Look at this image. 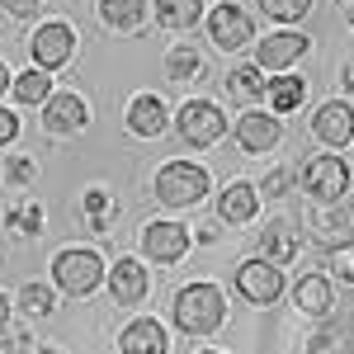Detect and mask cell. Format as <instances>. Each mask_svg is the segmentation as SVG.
Segmentation results:
<instances>
[{
  "mask_svg": "<svg viewBox=\"0 0 354 354\" xmlns=\"http://www.w3.org/2000/svg\"><path fill=\"white\" fill-rule=\"evenodd\" d=\"M312 48V38L307 33H293V28H279V33H265L260 43H255V66L260 71H288L293 62H302Z\"/></svg>",
  "mask_w": 354,
  "mask_h": 354,
  "instance_id": "cell-8",
  "label": "cell"
},
{
  "mask_svg": "<svg viewBox=\"0 0 354 354\" xmlns=\"http://www.w3.org/2000/svg\"><path fill=\"white\" fill-rule=\"evenodd\" d=\"M298 185L317 203H340L345 194H350V165L340 161V156H330V151H322V156H312V161L298 170Z\"/></svg>",
  "mask_w": 354,
  "mask_h": 354,
  "instance_id": "cell-5",
  "label": "cell"
},
{
  "mask_svg": "<svg viewBox=\"0 0 354 354\" xmlns=\"http://www.w3.org/2000/svg\"><path fill=\"white\" fill-rule=\"evenodd\" d=\"M265 85H270V81H265V71H260L255 62H245V66H236V71L227 76V95H232V100H260Z\"/></svg>",
  "mask_w": 354,
  "mask_h": 354,
  "instance_id": "cell-26",
  "label": "cell"
},
{
  "mask_svg": "<svg viewBox=\"0 0 354 354\" xmlns=\"http://www.w3.org/2000/svg\"><path fill=\"white\" fill-rule=\"evenodd\" d=\"M38 354H57V350H48V345H43V350H38Z\"/></svg>",
  "mask_w": 354,
  "mask_h": 354,
  "instance_id": "cell-40",
  "label": "cell"
},
{
  "mask_svg": "<svg viewBox=\"0 0 354 354\" xmlns=\"http://www.w3.org/2000/svg\"><path fill=\"white\" fill-rule=\"evenodd\" d=\"M236 293L255 307H270L283 293V270L270 265V260H241L236 265Z\"/></svg>",
  "mask_w": 354,
  "mask_h": 354,
  "instance_id": "cell-7",
  "label": "cell"
},
{
  "mask_svg": "<svg viewBox=\"0 0 354 354\" xmlns=\"http://www.w3.org/2000/svg\"><path fill=\"white\" fill-rule=\"evenodd\" d=\"M293 307H298L302 317H330L335 288H330L326 274H302L298 283H293Z\"/></svg>",
  "mask_w": 354,
  "mask_h": 354,
  "instance_id": "cell-18",
  "label": "cell"
},
{
  "mask_svg": "<svg viewBox=\"0 0 354 354\" xmlns=\"http://www.w3.org/2000/svg\"><path fill=\"white\" fill-rule=\"evenodd\" d=\"M53 279L66 298H90L100 288V279H104V260L95 250H85V245H66L53 260Z\"/></svg>",
  "mask_w": 354,
  "mask_h": 354,
  "instance_id": "cell-3",
  "label": "cell"
},
{
  "mask_svg": "<svg viewBox=\"0 0 354 354\" xmlns=\"http://www.w3.org/2000/svg\"><path fill=\"white\" fill-rule=\"evenodd\" d=\"M81 213H85V227H90V232H109L113 218H118V203H113L104 189H85Z\"/></svg>",
  "mask_w": 354,
  "mask_h": 354,
  "instance_id": "cell-24",
  "label": "cell"
},
{
  "mask_svg": "<svg viewBox=\"0 0 354 354\" xmlns=\"http://www.w3.org/2000/svg\"><path fill=\"white\" fill-rule=\"evenodd\" d=\"M165 76H170V81H198V76H203V57L194 53L189 43H175V48L165 53Z\"/></svg>",
  "mask_w": 354,
  "mask_h": 354,
  "instance_id": "cell-25",
  "label": "cell"
},
{
  "mask_svg": "<svg viewBox=\"0 0 354 354\" xmlns=\"http://www.w3.org/2000/svg\"><path fill=\"white\" fill-rule=\"evenodd\" d=\"M118 350L123 354H170V340H165V326L156 317H137V322L123 326Z\"/></svg>",
  "mask_w": 354,
  "mask_h": 354,
  "instance_id": "cell-17",
  "label": "cell"
},
{
  "mask_svg": "<svg viewBox=\"0 0 354 354\" xmlns=\"http://www.w3.org/2000/svg\"><path fill=\"white\" fill-rule=\"evenodd\" d=\"M302 250V236H298V227L288 218H274L260 227V260H270V265H293V255Z\"/></svg>",
  "mask_w": 354,
  "mask_h": 354,
  "instance_id": "cell-16",
  "label": "cell"
},
{
  "mask_svg": "<svg viewBox=\"0 0 354 354\" xmlns=\"http://www.w3.org/2000/svg\"><path fill=\"white\" fill-rule=\"evenodd\" d=\"M10 90H15L19 104H48V95H53V76L33 66V71H24V76H15Z\"/></svg>",
  "mask_w": 354,
  "mask_h": 354,
  "instance_id": "cell-27",
  "label": "cell"
},
{
  "mask_svg": "<svg viewBox=\"0 0 354 354\" xmlns=\"http://www.w3.org/2000/svg\"><path fill=\"white\" fill-rule=\"evenodd\" d=\"M326 265H330V274H335L340 283H354V241H335L330 255H326Z\"/></svg>",
  "mask_w": 354,
  "mask_h": 354,
  "instance_id": "cell-30",
  "label": "cell"
},
{
  "mask_svg": "<svg viewBox=\"0 0 354 354\" xmlns=\"http://www.w3.org/2000/svg\"><path fill=\"white\" fill-rule=\"evenodd\" d=\"M19 307H24L28 317H53L57 298H53V288H43V283H24L19 288Z\"/></svg>",
  "mask_w": 354,
  "mask_h": 354,
  "instance_id": "cell-28",
  "label": "cell"
},
{
  "mask_svg": "<svg viewBox=\"0 0 354 354\" xmlns=\"http://www.w3.org/2000/svg\"><path fill=\"white\" fill-rule=\"evenodd\" d=\"M142 250H147V260L151 265H175V260H185V250H189V227H180V222H147L142 227Z\"/></svg>",
  "mask_w": 354,
  "mask_h": 354,
  "instance_id": "cell-10",
  "label": "cell"
},
{
  "mask_svg": "<svg viewBox=\"0 0 354 354\" xmlns=\"http://www.w3.org/2000/svg\"><path fill=\"white\" fill-rule=\"evenodd\" d=\"M0 10H5L10 19H33V15L43 10V0H0Z\"/></svg>",
  "mask_w": 354,
  "mask_h": 354,
  "instance_id": "cell-32",
  "label": "cell"
},
{
  "mask_svg": "<svg viewBox=\"0 0 354 354\" xmlns=\"http://www.w3.org/2000/svg\"><path fill=\"white\" fill-rule=\"evenodd\" d=\"M43 128L57 133V137L85 133V128H90V104H85L76 90H66V95H48V104H43Z\"/></svg>",
  "mask_w": 354,
  "mask_h": 354,
  "instance_id": "cell-12",
  "label": "cell"
},
{
  "mask_svg": "<svg viewBox=\"0 0 354 354\" xmlns=\"http://www.w3.org/2000/svg\"><path fill=\"white\" fill-rule=\"evenodd\" d=\"M170 317H175V326L185 335H213L227 322V298H222L218 283H189V288L175 293Z\"/></svg>",
  "mask_w": 354,
  "mask_h": 354,
  "instance_id": "cell-1",
  "label": "cell"
},
{
  "mask_svg": "<svg viewBox=\"0 0 354 354\" xmlns=\"http://www.w3.org/2000/svg\"><path fill=\"white\" fill-rule=\"evenodd\" d=\"M208 38L218 43L222 53H236V48H245V43L255 38V19L245 15L241 5H232V0H222L218 10L208 15Z\"/></svg>",
  "mask_w": 354,
  "mask_h": 354,
  "instance_id": "cell-9",
  "label": "cell"
},
{
  "mask_svg": "<svg viewBox=\"0 0 354 354\" xmlns=\"http://www.w3.org/2000/svg\"><path fill=\"white\" fill-rule=\"evenodd\" d=\"M312 133H317V142H326V147H350L354 142V104L326 100L322 109L312 113Z\"/></svg>",
  "mask_w": 354,
  "mask_h": 354,
  "instance_id": "cell-14",
  "label": "cell"
},
{
  "mask_svg": "<svg viewBox=\"0 0 354 354\" xmlns=\"http://www.w3.org/2000/svg\"><path fill=\"white\" fill-rule=\"evenodd\" d=\"M5 227L19 236V241H33V236H43V208L24 198V203H10L5 208Z\"/></svg>",
  "mask_w": 354,
  "mask_h": 354,
  "instance_id": "cell-23",
  "label": "cell"
},
{
  "mask_svg": "<svg viewBox=\"0 0 354 354\" xmlns=\"http://www.w3.org/2000/svg\"><path fill=\"white\" fill-rule=\"evenodd\" d=\"M170 128V113H165L161 95H137L128 104V133L133 137H161Z\"/></svg>",
  "mask_w": 354,
  "mask_h": 354,
  "instance_id": "cell-19",
  "label": "cell"
},
{
  "mask_svg": "<svg viewBox=\"0 0 354 354\" xmlns=\"http://www.w3.org/2000/svg\"><path fill=\"white\" fill-rule=\"evenodd\" d=\"M232 137H236V147L245 156H265L283 142V123H279V113H241Z\"/></svg>",
  "mask_w": 354,
  "mask_h": 354,
  "instance_id": "cell-11",
  "label": "cell"
},
{
  "mask_svg": "<svg viewBox=\"0 0 354 354\" xmlns=\"http://www.w3.org/2000/svg\"><path fill=\"white\" fill-rule=\"evenodd\" d=\"M345 90H350V95H354V62H350V66H345Z\"/></svg>",
  "mask_w": 354,
  "mask_h": 354,
  "instance_id": "cell-39",
  "label": "cell"
},
{
  "mask_svg": "<svg viewBox=\"0 0 354 354\" xmlns=\"http://www.w3.org/2000/svg\"><path fill=\"white\" fill-rule=\"evenodd\" d=\"M203 19V0H156V24L170 33H189Z\"/></svg>",
  "mask_w": 354,
  "mask_h": 354,
  "instance_id": "cell-21",
  "label": "cell"
},
{
  "mask_svg": "<svg viewBox=\"0 0 354 354\" xmlns=\"http://www.w3.org/2000/svg\"><path fill=\"white\" fill-rule=\"evenodd\" d=\"M76 53V28L53 19V24H38V33L28 38V57H33V66L38 71H62L66 62Z\"/></svg>",
  "mask_w": 354,
  "mask_h": 354,
  "instance_id": "cell-6",
  "label": "cell"
},
{
  "mask_svg": "<svg viewBox=\"0 0 354 354\" xmlns=\"http://www.w3.org/2000/svg\"><path fill=\"white\" fill-rule=\"evenodd\" d=\"M5 180H10L15 189H24V185H33V180H38V165L24 161V156H15V161H5Z\"/></svg>",
  "mask_w": 354,
  "mask_h": 354,
  "instance_id": "cell-31",
  "label": "cell"
},
{
  "mask_svg": "<svg viewBox=\"0 0 354 354\" xmlns=\"http://www.w3.org/2000/svg\"><path fill=\"white\" fill-rule=\"evenodd\" d=\"M0 326H10V298L0 293Z\"/></svg>",
  "mask_w": 354,
  "mask_h": 354,
  "instance_id": "cell-37",
  "label": "cell"
},
{
  "mask_svg": "<svg viewBox=\"0 0 354 354\" xmlns=\"http://www.w3.org/2000/svg\"><path fill=\"white\" fill-rule=\"evenodd\" d=\"M175 133H180L185 147H213L227 133V113L213 100H185L175 109Z\"/></svg>",
  "mask_w": 354,
  "mask_h": 354,
  "instance_id": "cell-4",
  "label": "cell"
},
{
  "mask_svg": "<svg viewBox=\"0 0 354 354\" xmlns=\"http://www.w3.org/2000/svg\"><path fill=\"white\" fill-rule=\"evenodd\" d=\"M270 19H279V24H293V19H302L307 10H312V0H255Z\"/></svg>",
  "mask_w": 354,
  "mask_h": 354,
  "instance_id": "cell-29",
  "label": "cell"
},
{
  "mask_svg": "<svg viewBox=\"0 0 354 354\" xmlns=\"http://www.w3.org/2000/svg\"><path fill=\"white\" fill-rule=\"evenodd\" d=\"M10 81H15V76H10V66H5V62H0V95H5V90H10Z\"/></svg>",
  "mask_w": 354,
  "mask_h": 354,
  "instance_id": "cell-38",
  "label": "cell"
},
{
  "mask_svg": "<svg viewBox=\"0 0 354 354\" xmlns=\"http://www.w3.org/2000/svg\"><path fill=\"white\" fill-rule=\"evenodd\" d=\"M265 100H270V113H293L307 100V81L302 76H274L265 85Z\"/></svg>",
  "mask_w": 354,
  "mask_h": 354,
  "instance_id": "cell-22",
  "label": "cell"
},
{
  "mask_svg": "<svg viewBox=\"0 0 354 354\" xmlns=\"http://www.w3.org/2000/svg\"><path fill=\"white\" fill-rule=\"evenodd\" d=\"M19 137V113H10V109H0V147H10Z\"/></svg>",
  "mask_w": 354,
  "mask_h": 354,
  "instance_id": "cell-33",
  "label": "cell"
},
{
  "mask_svg": "<svg viewBox=\"0 0 354 354\" xmlns=\"http://www.w3.org/2000/svg\"><path fill=\"white\" fill-rule=\"evenodd\" d=\"M100 19L113 33H137L147 24V0H100Z\"/></svg>",
  "mask_w": 354,
  "mask_h": 354,
  "instance_id": "cell-20",
  "label": "cell"
},
{
  "mask_svg": "<svg viewBox=\"0 0 354 354\" xmlns=\"http://www.w3.org/2000/svg\"><path fill=\"white\" fill-rule=\"evenodd\" d=\"M255 213H260V185L232 180L218 194V222H227V227H245V222H255Z\"/></svg>",
  "mask_w": 354,
  "mask_h": 354,
  "instance_id": "cell-15",
  "label": "cell"
},
{
  "mask_svg": "<svg viewBox=\"0 0 354 354\" xmlns=\"http://www.w3.org/2000/svg\"><path fill=\"white\" fill-rule=\"evenodd\" d=\"M208 189H213L208 170H203V165H189V161H165L161 170H156V180H151V194L161 198L165 208H189V203H198Z\"/></svg>",
  "mask_w": 354,
  "mask_h": 354,
  "instance_id": "cell-2",
  "label": "cell"
},
{
  "mask_svg": "<svg viewBox=\"0 0 354 354\" xmlns=\"http://www.w3.org/2000/svg\"><path fill=\"white\" fill-rule=\"evenodd\" d=\"M288 185H293V175L288 170H274L270 180H265V194H288Z\"/></svg>",
  "mask_w": 354,
  "mask_h": 354,
  "instance_id": "cell-35",
  "label": "cell"
},
{
  "mask_svg": "<svg viewBox=\"0 0 354 354\" xmlns=\"http://www.w3.org/2000/svg\"><path fill=\"white\" fill-rule=\"evenodd\" d=\"M198 354H218V350H198Z\"/></svg>",
  "mask_w": 354,
  "mask_h": 354,
  "instance_id": "cell-41",
  "label": "cell"
},
{
  "mask_svg": "<svg viewBox=\"0 0 354 354\" xmlns=\"http://www.w3.org/2000/svg\"><path fill=\"white\" fill-rule=\"evenodd\" d=\"M147 288H151V279H147L142 260H133V255L113 260V270H109V302L113 307H137V302L147 298Z\"/></svg>",
  "mask_w": 354,
  "mask_h": 354,
  "instance_id": "cell-13",
  "label": "cell"
},
{
  "mask_svg": "<svg viewBox=\"0 0 354 354\" xmlns=\"http://www.w3.org/2000/svg\"><path fill=\"white\" fill-rule=\"evenodd\" d=\"M24 330H10V326H0V354H19L24 350Z\"/></svg>",
  "mask_w": 354,
  "mask_h": 354,
  "instance_id": "cell-34",
  "label": "cell"
},
{
  "mask_svg": "<svg viewBox=\"0 0 354 354\" xmlns=\"http://www.w3.org/2000/svg\"><path fill=\"white\" fill-rule=\"evenodd\" d=\"M198 241H203V245L218 241V227H213V222H203V227H198Z\"/></svg>",
  "mask_w": 354,
  "mask_h": 354,
  "instance_id": "cell-36",
  "label": "cell"
}]
</instances>
